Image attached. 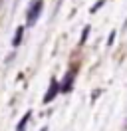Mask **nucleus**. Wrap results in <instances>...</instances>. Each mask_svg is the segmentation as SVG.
Wrapping results in <instances>:
<instances>
[{
    "label": "nucleus",
    "instance_id": "nucleus-2",
    "mask_svg": "<svg viewBox=\"0 0 127 131\" xmlns=\"http://www.w3.org/2000/svg\"><path fill=\"white\" fill-rule=\"evenodd\" d=\"M76 74H78V70H76V68L70 70V72L66 74V78L62 80V83H58V85H60V91H70L71 88H73V78H76Z\"/></svg>",
    "mask_w": 127,
    "mask_h": 131
},
{
    "label": "nucleus",
    "instance_id": "nucleus-7",
    "mask_svg": "<svg viewBox=\"0 0 127 131\" xmlns=\"http://www.w3.org/2000/svg\"><path fill=\"white\" fill-rule=\"evenodd\" d=\"M113 40H115V32H111V36L107 38V46H111V44H113Z\"/></svg>",
    "mask_w": 127,
    "mask_h": 131
},
{
    "label": "nucleus",
    "instance_id": "nucleus-3",
    "mask_svg": "<svg viewBox=\"0 0 127 131\" xmlns=\"http://www.w3.org/2000/svg\"><path fill=\"white\" fill-rule=\"evenodd\" d=\"M58 93H60V85H58V82H56V80H52V83H50V90H48L46 95H44V103L52 101V99H54Z\"/></svg>",
    "mask_w": 127,
    "mask_h": 131
},
{
    "label": "nucleus",
    "instance_id": "nucleus-6",
    "mask_svg": "<svg viewBox=\"0 0 127 131\" xmlns=\"http://www.w3.org/2000/svg\"><path fill=\"white\" fill-rule=\"evenodd\" d=\"M87 34H89V26H86V28H83V36H81V40H79V44H83V42L87 40Z\"/></svg>",
    "mask_w": 127,
    "mask_h": 131
},
{
    "label": "nucleus",
    "instance_id": "nucleus-4",
    "mask_svg": "<svg viewBox=\"0 0 127 131\" xmlns=\"http://www.w3.org/2000/svg\"><path fill=\"white\" fill-rule=\"evenodd\" d=\"M30 117H32V111H28V113H26V115L22 117V119H20V123H18L16 131H26V123L30 121Z\"/></svg>",
    "mask_w": 127,
    "mask_h": 131
},
{
    "label": "nucleus",
    "instance_id": "nucleus-5",
    "mask_svg": "<svg viewBox=\"0 0 127 131\" xmlns=\"http://www.w3.org/2000/svg\"><path fill=\"white\" fill-rule=\"evenodd\" d=\"M22 32H24V28H18V30H16V36L14 38H12V46H20V42H22Z\"/></svg>",
    "mask_w": 127,
    "mask_h": 131
},
{
    "label": "nucleus",
    "instance_id": "nucleus-1",
    "mask_svg": "<svg viewBox=\"0 0 127 131\" xmlns=\"http://www.w3.org/2000/svg\"><path fill=\"white\" fill-rule=\"evenodd\" d=\"M42 8H44V2H42V0H34V2H32V6H30V10H28V14H26V24H28V26H34V24H36V22H38V18H40Z\"/></svg>",
    "mask_w": 127,
    "mask_h": 131
}]
</instances>
